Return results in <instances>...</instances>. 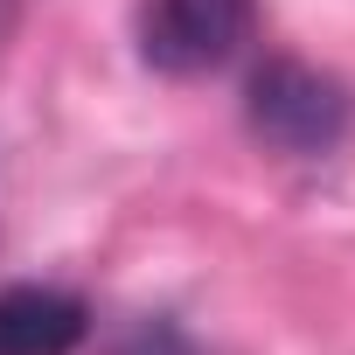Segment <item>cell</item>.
Instances as JSON below:
<instances>
[{
    "instance_id": "1",
    "label": "cell",
    "mask_w": 355,
    "mask_h": 355,
    "mask_svg": "<svg viewBox=\"0 0 355 355\" xmlns=\"http://www.w3.org/2000/svg\"><path fill=\"white\" fill-rule=\"evenodd\" d=\"M244 125H251L258 146H272L286 160H327L355 125V98L320 63L265 56L244 84Z\"/></svg>"
},
{
    "instance_id": "2",
    "label": "cell",
    "mask_w": 355,
    "mask_h": 355,
    "mask_svg": "<svg viewBox=\"0 0 355 355\" xmlns=\"http://www.w3.org/2000/svg\"><path fill=\"white\" fill-rule=\"evenodd\" d=\"M258 28V0H146L139 8V56L160 77H216L244 56Z\"/></svg>"
},
{
    "instance_id": "3",
    "label": "cell",
    "mask_w": 355,
    "mask_h": 355,
    "mask_svg": "<svg viewBox=\"0 0 355 355\" xmlns=\"http://www.w3.org/2000/svg\"><path fill=\"white\" fill-rule=\"evenodd\" d=\"M91 306L63 286H0V355H77Z\"/></svg>"
},
{
    "instance_id": "4",
    "label": "cell",
    "mask_w": 355,
    "mask_h": 355,
    "mask_svg": "<svg viewBox=\"0 0 355 355\" xmlns=\"http://www.w3.org/2000/svg\"><path fill=\"white\" fill-rule=\"evenodd\" d=\"M15 8H21V0H0V28H8V15H15Z\"/></svg>"
}]
</instances>
